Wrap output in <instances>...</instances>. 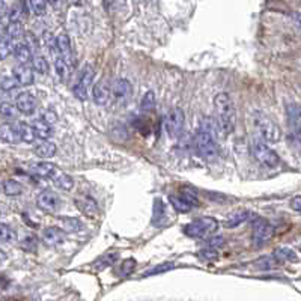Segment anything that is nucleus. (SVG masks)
Returning <instances> with one entry per match:
<instances>
[{"label": "nucleus", "mask_w": 301, "mask_h": 301, "mask_svg": "<svg viewBox=\"0 0 301 301\" xmlns=\"http://www.w3.org/2000/svg\"><path fill=\"white\" fill-rule=\"evenodd\" d=\"M214 107L217 112V125L221 129V132L224 134H230L235 129V124H237V112H235V106L232 98L221 92L217 93L214 98Z\"/></svg>", "instance_id": "2"}, {"label": "nucleus", "mask_w": 301, "mask_h": 301, "mask_svg": "<svg viewBox=\"0 0 301 301\" xmlns=\"http://www.w3.org/2000/svg\"><path fill=\"white\" fill-rule=\"evenodd\" d=\"M59 188H62V190H66V191H70L73 187H74V179L68 175V173L65 172H60L57 173L53 179H51Z\"/></svg>", "instance_id": "29"}, {"label": "nucleus", "mask_w": 301, "mask_h": 301, "mask_svg": "<svg viewBox=\"0 0 301 301\" xmlns=\"http://www.w3.org/2000/svg\"><path fill=\"white\" fill-rule=\"evenodd\" d=\"M14 51V43L9 40V37L6 34H3L2 37V41H0V56L2 59H6L9 53Z\"/></svg>", "instance_id": "35"}, {"label": "nucleus", "mask_w": 301, "mask_h": 301, "mask_svg": "<svg viewBox=\"0 0 301 301\" xmlns=\"http://www.w3.org/2000/svg\"><path fill=\"white\" fill-rule=\"evenodd\" d=\"M273 256L276 258L277 262H298L297 253L292 249H289V247H279L273 253Z\"/></svg>", "instance_id": "26"}, {"label": "nucleus", "mask_w": 301, "mask_h": 301, "mask_svg": "<svg viewBox=\"0 0 301 301\" xmlns=\"http://www.w3.org/2000/svg\"><path fill=\"white\" fill-rule=\"evenodd\" d=\"M34 129H35V134L38 139L41 140H48L51 136H53V127L50 124H47L45 121L40 119V121H35L34 122Z\"/></svg>", "instance_id": "27"}, {"label": "nucleus", "mask_w": 301, "mask_h": 301, "mask_svg": "<svg viewBox=\"0 0 301 301\" xmlns=\"http://www.w3.org/2000/svg\"><path fill=\"white\" fill-rule=\"evenodd\" d=\"M24 14V9H23V5L21 3H15L11 11H9V21H20L21 17Z\"/></svg>", "instance_id": "42"}, {"label": "nucleus", "mask_w": 301, "mask_h": 301, "mask_svg": "<svg viewBox=\"0 0 301 301\" xmlns=\"http://www.w3.org/2000/svg\"><path fill=\"white\" fill-rule=\"evenodd\" d=\"M252 154H253L255 160L263 168L274 169L280 164V157L262 142H255L252 145Z\"/></svg>", "instance_id": "5"}, {"label": "nucleus", "mask_w": 301, "mask_h": 301, "mask_svg": "<svg viewBox=\"0 0 301 301\" xmlns=\"http://www.w3.org/2000/svg\"><path fill=\"white\" fill-rule=\"evenodd\" d=\"M56 44H57V53L62 56V59L71 66H74V56H73V47L71 41L66 34H60L56 37Z\"/></svg>", "instance_id": "12"}, {"label": "nucleus", "mask_w": 301, "mask_h": 301, "mask_svg": "<svg viewBox=\"0 0 301 301\" xmlns=\"http://www.w3.org/2000/svg\"><path fill=\"white\" fill-rule=\"evenodd\" d=\"M116 259H118V255H106V256H103V259H101V262H103V263H99V265H98V266H99V270H101V268H106L107 265H112Z\"/></svg>", "instance_id": "46"}, {"label": "nucleus", "mask_w": 301, "mask_h": 301, "mask_svg": "<svg viewBox=\"0 0 301 301\" xmlns=\"http://www.w3.org/2000/svg\"><path fill=\"white\" fill-rule=\"evenodd\" d=\"M65 230L60 229V227H56V226H51V227H47L44 229L43 232V243L47 246H59L65 241Z\"/></svg>", "instance_id": "14"}, {"label": "nucleus", "mask_w": 301, "mask_h": 301, "mask_svg": "<svg viewBox=\"0 0 301 301\" xmlns=\"http://www.w3.org/2000/svg\"><path fill=\"white\" fill-rule=\"evenodd\" d=\"M110 93L116 104L125 106L129 101V98L132 96V85L125 79H116L110 85Z\"/></svg>", "instance_id": "8"}, {"label": "nucleus", "mask_w": 301, "mask_h": 301, "mask_svg": "<svg viewBox=\"0 0 301 301\" xmlns=\"http://www.w3.org/2000/svg\"><path fill=\"white\" fill-rule=\"evenodd\" d=\"M168 210L161 199H155L154 202V215H152V224L154 226H164L168 223Z\"/></svg>", "instance_id": "18"}, {"label": "nucleus", "mask_w": 301, "mask_h": 301, "mask_svg": "<svg viewBox=\"0 0 301 301\" xmlns=\"http://www.w3.org/2000/svg\"><path fill=\"white\" fill-rule=\"evenodd\" d=\"M169 202H171V205H172L178 213H188V211H191V210L194 208V207H193L188 200H185L182 196H171V197H169Z\"/></svg>", "instance_id": "31"}, {"label": "nucleus", "mask_w": 301, "mask_h": 301, "mask_svg": "<svg viewBox=\"0 0 301 301\" xmlns=\"http://www.w3.org/2000/svg\"><path fill=\"white\" fill-rule=\"evenodd\" d=\"M37 98L30 92H21L15 99V107L23 115H32L37 110Z\"/></svg>", "instance_id": "11"}, {"label": "nucleus", "mask_w": 301, "mask_h": 301, "mask_svg": "<svg viewBox=\"0 0 301 301\" xmlns=\"http://www.w3.org/2000/svg\"><path fill=\"white\" fill-rule=\"evenodd\" d=\"M250 217H252V214H250V211H247V210L233 211L232 214H229L226 217L224 226H226V227H237V226H240L241 223L247 221Z\"/></svg>", "instance_id": "21"}, {"label": "nucleus", "mask_w": 301, "mask_h": 301, "mask_svg": "<svg viewBox=\"0 0 301 301\" xmlns=\"http://www.w3.org/2000/svg\"><path fill=\"white\" fill-rule=\"evenodd\" d=\"M34 151H35V154H37L40 158H51V157L56 155L57 148H56V145H54L53 142L44 140V142L38 143V145L35 146Z\"/></svg>", "instance_id": "23"}, {"label": "nucleus", "mask_w": 301, "mask_h": 301, "mask_svg": "<svg viewBox=\"0 0 301 301\" xmlns=\"http://www.w3.org/2000/svg\"><path fill=\"white\" fill-rule=\"evenodd\" d=\"M37 247V240L35 238H27V240H24L23 241V249H26V250H34Z\"/></svg>", "instance_id": "47"}, {"label": "nucleus", "mask_w": 301, "mask_h": 301, "mask_svg": "<svg viewBox=\"0 0 301 301\" xmlns=\"http://www.w3.org/2000/svg\"><path fill=\"white\" fill-rule=\"evenodd\" d=\"M15 128L20 134V139L26 143H32L35 139H37V134H35V129L34 125H29L26 122H17L15 124Z\"/></svg>", "instance_id": "24"}, {"label": "nucleus", "mask_w": 301, "mask_h": 301, "mask_svg": "<svg viewBox=\"0 0 301 301\" xmlns=\"http://www.w3.org/2000/svg\"><path fill=\"white\" fill-rule=\"evenodd\" d=\"M173 263L172 262H164V263H160V265H155L154 268H151L149 271H146L143 276H155V274H161V273H166L169 270H172Z\"/></svg>", "instance_id": "40"}, {"label": "nucleus", "mask_w": 301, "mask_h": 301, "mask_svg": "<svg viewBox=\"0 0 301 301\" xmlns=\"http://www.w3.org/2000/svg\"><path fill=\"white\" fill-rule=\"evenodd\" d=\"M223 244H224V238L220 237V235L213 237V238H210V240L207 241V247H208V249H214V250L223 247Z\"/></svg>", "instance_id": "43"}, {"label": "nucleus", "mask_w": 301, "mask_h": 301, "mask_svg": "<svg viewBox=\"0 0 301 301\" xmlns=\"http://www.w3.org/2000/svg\"><path fill=\"white\" fill-rule=\"evenodd\" d=\"M295 21H297V24L301 27V12L298 14H295Z\"/></svg>", "instance_id": "49"}, {"label": "nucleus", "mask_w": 301, "mask_h": 301, "mask_svg": "<svg viewBox=\"0 0 301 301\" xmlns=\"http://www.w3.org/2000/svg\"><path fill=\"white\" fill-rule=\"evenodd\" d=\"M218 223L213 217H200L196 218L193 221H190L188 224L184 226V233L190 238H207L208 235H211L213 232L217 230Z\"/></svg>", "instance_id": "4"}, {"label": "nucleus", "mask_w": 301, "mask_h": 301, "mask_svg": "<svg viewBox=\"0 0 301 301\" xmlns=\"http://www.w3.org/2000/svg\"><path fill=\"white\" fill-rule=\"evenodd\" d=\"M184 124H185V116H184L182 109L175 107V109H172V110L168 113V118H166V129H168V132L171 134V137H178V136H181V132H182V129H184Z\"/></svg>", "instance_id": "9"}, {"label": "nucleus", "mask_w": 301, "mask_h": 301, "mask_svg": "<svg viewBox=\"0 0 301 301\" xmlns=\"http://www.w3.org/2000/svg\"><path fill=\"white\" fill-rule=\"evenodd\" d=\"M5 34L9 37V40L14 43L17 40H20L23 37V26L21 21H9L8 27L5 29Z\"/></svg>", "instance_id": "32"}, {"label": "nucleus", "mask_w": 301, "mask_h": 301, "mask_svg": "<svg viewBox=\"0 0 301 301\" xmlns=\"http://www.w3.org/2000/svg\"><path fill=\"white\" fill-rule=\"evenodd\" d=\"M3 193L9 197H15V196H20L23 193V185L15 181V179H6L3 182Z\"/></svg>", "instance_id": "28"}, {"label": "nucleus", "mask_w": 301, "mask_h": 301, "mask_svg": "<svg viewBox=\"0 0 301 301\" xmlns=\"http://www.w3.org/2000/svg\"><path fill=\"white\" fill-rule=\"evenodd\" d=\"M136 268V260L134 259H125L121 265V270H119V276L122 277H128L129 274L134 271Z\"/></svg>", "instance_id": "41"}, {"label": "nucleus", "mask_w": 301, "mask_h": 301, "mask_svg": "<svg viewBox=\"0 0 301 301\" xmlns=\"http://www.w3.org/2000/svg\"><path fill=\"white\" fill-rule=\"evenodd\" d=\"M0 115L3 118L5 122H12L17 119V115H18V109L14 107L12 104H8V103H3L0 106Z\"/></svg>", "instance_id": "33"}, {"label": "nucleus", "mask_w": 301, "mask_h": 301, "mask_svg": "<svg viewBox=\"0 0 301 301\" xmlns=\"http://www.w3.org/2000/svg\"><path fill=\"white\" fill-rule=\"evenodd\" d=\"M95 77V71L92 65H85L83 70L80 71L74 86H73V93L79 101H86L87 95H89V89L92 86Z\"/></svg>", "instance_id": "6"}, {"label": "nucleus", "mask_w": 301, "mask_h": 301, "mask_svg": "<svg viewBox=\"0 0 301 301\" xmlns=\"http://www.w3.org/2000/svg\"><path fill=\"white\" fill-rule=\"evenodd\" d=\"M196 149L202 158L213 161L218 155V146L215 142V122L210 118L202 119V124L194 137Z\"/></svg>", "instance_id": "1"}, {"label": "nucleus", "mask_w": 301, "mask_h": 301, "mask_svg": "<svg viewBox=\"0 0 301 301\" xmlns=\"http://www.w3.org/2000/svg\"><path fill=\"white\" fill-rule=\"evenodd\" d=\"M274 235V227L262 217H256L253 220V235L252 241L256 247H262L265 243H268Z\"/></svg>", "instance_id": "7"}, {"label": "nucleus", "mask_w": 301, "mask_h": 301, "mask_svg": "<svg viewBox=\"0 0 301 301\" xmlns=\"http://www.w3.org/2000/svg\"><path fill=\"white\" fill-rule=\"evenodd\" d=\"M142 109L145 110V112H151L154 107H155V93L152 92V90H149V92H146L145 95H143V98H142Z\"/></svg>", "instance_id": "36"}, {"label": "nucleus", "mask_w": 301, "mask_h": 301, "mask_svg": "<svg viewBox=\"0 0 301 301\" xmlns=\"http://www.w3.org/2000/svg\"><path fill=\"white\" fill-rule=\"evenodd\" d=\"M286 113H288V121L292 129L300 134L301 132V107L298 104H288L286 107Z\"/></svg>", "instance_id": "19"}, {"label": "nucleus", "mask_w": 301, "mask_h": 301, "mask_svg": "<svg viewBox=\"0 0 301 301\" xmlns=\"http://www.w3.org/2000/svg\"><path fill=\"white\" fill-rule=\"evenodd\" d=\"M14 57L17 59V62L20 65H27L30 62H34V57H32V50L30 47L26 43H17L14 44Z\"/></svg>", "instance_id": "17"}, {"label": "nucleus", "mask_w": 301, "mask_h": 301, "mask_svg": "<svg viewBox=\"0 0 301 301\" xmlns=\"http://www.w3.org/2000/svg\"><path fill=\"white\" fill-rule=\"evenodd\" d=\"M18 86V82L15 80V77H9V76H3L2 77V82H0V87L3 92H9V90H14Z\"/></svg>", "instance_id": "39"}, {"label": "nucleus", "mask_w": 301, "mask_h": 301, "mask_svg": "<svg viewBox=\"0 0 301 301\" xmlns=\"http://www.w3.org/2000/svg\"><path fill=\"white\" fill-rule=\"evenodd\" d=\"M34 70L37 71V73H40V74H47L48 73V62H47V59L43 57V56H37V57H34Z\"/></svg>", "instance_id": "37"}, {"label": "nucleus", "mask_w": 301, "mask_h": 301, "mask_svg": "<svg viewBox=\"0 0 301 301\" xmlns=\"http://www.w3.org/2000/svg\"><path fill=\"white\" fill-rule=\"evenodd\" d=\"M253 125L262 139H265L270 143H277L282 139V129L280 127L266 115L256 112L253 115Z\"/></svg>", "instance_id": "3"}, {"label": "nucleus", "mask_w": 301, "mask_h": 301, "mask_svg": "<svg viewBox=\"0 0 301 301\" xmlns=\"http://www.w3.org/2000/svg\"><path fill=\"white\" fill-rule=\"evenodd\" d=\"M37 204H38V207L43 210L44 213H56L59 208H60V205H62V200H60V197L54 193V191H51V190H44L41 191L40 194H38V197H37Z\"/></svg>", "instance_id": "10"}, {"label": "nucleus", "mask_w": 301, "mask_h": 301, "mask_svg": "<svg viewBox=\"0 0 301 301\" xmlns=\"http://www.w3.org/2000/svg\"><path fill=\"white\" fill-rule=\"evenodd\" d=\"M297 136H298V137H300V140H301V132H300V134H297Z\"/></svg>", "instance_id": "50"}, {"label": "nucleus", "mask_w": 301, "mask_h": 301, "mask_svg": "<svg viewBox=\"0 0 301 301\" xmlns=\"http://www.w3.org/2000/svg\"><path fill=\"white\" fill-rule=\"evenodd\" d=\"M199 256L202 259H208V260H213V259L218 258V252L214 250V249H205V250H202V252H199Z\"/></svg>", "instance_id": "44"}, {"label": "nucleus", "mask_w": 301, "mask_h": 301, "mask_svg": "<svg viewBox=\"0 0 301 301\" xmlns=\"http://www.w3.org/2000/svg\"><path fill=\"white\" fill-rule=\"evenodd\" d=\"M29 171L34 173V175H38V176H43V178H48V179H53L57 173L60 172L54 164L45 163V161L30 164L29 166Z\"/></svg>", "instance_id": "16"}, {"label": "nucleus", "mask_w": 301, "mask_h": 301, "mask_svg": "<svg viewBox=\"0 0 301 301\" xmlns=\"http://www.w3.org/2000/svg\"><path fill=\"white\" fill-rule=\"evenodd\" d=\"M43 121H45L47 124H50V125H53L54 122H56V119H57V116H56V113L53 112V110H45V113L43 115V118H41Z\"/></svg>", "instance_id": "45"}, {"label": "nucleus", "mask_w": 301, "mask_h": 301, "mask_svg": "<svg viewBox=\"0 0 301 301\" xmlns=\"http://www.w3.org/2000/svg\"><path fill=\"white\" fill-rule=\"evenodd\" d=\"M62 224H63V230L70 232V233H77L83 229V223L79 218H73V217H62Z\"/></svg>", "instance_id": "30"}, {"label": "nucleus", "mask_w": 301, "mask_h": 301, "mask_svg": "<svg viewBox=\"0 0 301 301\" xmlns=\"http://www.w3.org/2000/svg\"><path fill=\"white\" fill-rule=\"evenodd\" d=\"M15 240H17V232L6 223H2L0 224V241L3 244H8V243H14Z\"/></svg>", "instance_id": "34"}, {"label": "nucleus", "mask_w": 301, "mask_h": 301, "mask_svg": "<svg viewBox=\"0 0 301 301\" xmlns=\"http://www.w3.org/2000/svg\"><path fill=\"white\" fill-rule=\"evenodd\" d=\"M0 137L6 143H18L21 140L18 131L15 128V124H9V122H5L0 127Z\"/></svg>", "instance_id": "20"}, {"label": "nucleus", "mask_w": 301, "mask_h": 301, "mask_svg": "<svg viewBox=\"0 0 301 301\" xmlns=\"http://www.w3.org/2000/svg\"><path fill=\"white\" fill-rule=\"evenodd\" d=\"M29 9L37 17H41L45 12V0H29Z\"/></svg>", "instance_id": "38"}, {"label": "nucleus", "mask_w": 301, "mask_h": 301, "mask_svg": "<svg viewBox=\"0 0 301 301\" xmlns=\"http://www.w3.org/2000/svg\"><path fill=\"white\" fill-rule=\"evenodd\" d=\"M110 89L104 86V83H96L93 89H92V96H93V101L95 104L98 106H104L107 104V101L110 99Z\"/></svg>", "instance_id": "22"}, {"label": "nucleus", "mask_w": 301, "mask_h": 301, "mask_svg": "<svg viewBox=\"0 0 301 301\" xmlns=\"http://www.w3.org/2000/svg\"><path fill=\"white\" fill-rule=\"evenodd\" d=\"M53 56H54V68H56V73H57L59 79L62 82H65L68 79V76H70V65L62 59V56L57 51H54Z\"/></svg>", "instance_id": "25"}, {"label": "nucleus", "mask_w": 301, "mask_h": 301, "mask_svg": "<svg viewBox=\"0 0 301 301\" xmlns=\"http://www.w3.org/2000/svg\"><path fill=\"white\" fill-rule=\"evenodd\" d=\"M76 207L82 214H85L89 218H96L99 214L98 204L90 197V196H80L76 199Z\"/></svg>", "instance_id": "13"}, {"label": "nucleus", "mask_w": 301, "mask_h": 301, "mask_svg": "<svg viewBox=\"0 0 301 301\" xmlns=\"http://www.w3.org/2000/svg\"><path fill=\"white\" fill-rule=\"evenodd\" d=\"M12 74H14V77L18 82L20 86H29L35 80L34 70L29 65H17V66H14Z\"/></svg>", "instance_id": "15"}, {"label": "nucleus", "mask_w": 301, "mask_h": 301, "mask_svg": "<svg viewBox=\"0 0 301 301\" xmlns=\"http://www.w3.org/2000/svg\"><path fill=\"white\" fill-rule=\"evenodd\" d=\"M291 208L297 213L301 214V196H295L292 200H291Z\"/></svg>", "instance_id": "48"}]
</instances>
